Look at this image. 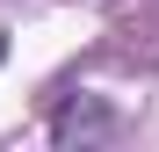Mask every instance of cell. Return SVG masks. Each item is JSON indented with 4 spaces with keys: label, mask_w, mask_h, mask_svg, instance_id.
<instances>
[{
    "label": "cell",
    "mask_w": 159,
    "mask_h": 152,
    "mask_svg": "<svg viewBox=\"0 0 159 152\" xmlns=\"http://www.w3.org/2000/svg\"><path fill=\"white\" fill-rule=\"evenodd\" d=\"M94 131H109V109L101 101H72V109H58V138H94Z\"/></svg>",
    "instance_id": "6da1fadb"
}]
</instances>
